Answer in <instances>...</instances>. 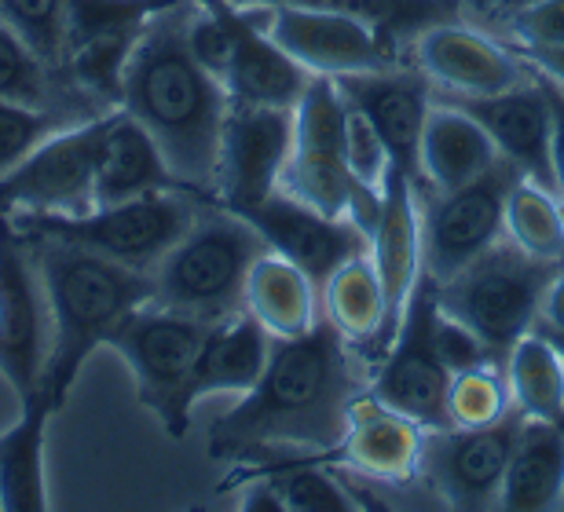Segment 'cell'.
<instances>
[{"mask_svg":"<svg viewBox=\"0 0 564 512\" xmlns=\"http://www.w3.org/2000/svg\"><path fill=\"white\" fill-rule=\"evenodd\" d=\"M414 63L433 88L458 96H495L532 81V66L510 44H499L458 22L425 30L414 41Z\"/></svg>","mask_w":564,"mask_h":512,"instance_id":"cell-20","label":"cell"},{"mask_svg":"<svg viewBox=\"0 0 564 512\" xmlns=\"http://www.w3.org/2000/svg\"><path fill=\"white\" fill-rule=\"evenodd\" d=\"M561 509H564V505H561Z\"/></svg>","mask_w":564,"mask_h":512,"instance_id":"cell-47","label":"cell"},{"mask_svg":"<svg viewBox=\"0 0 564 512\" xmlns=\"http://www.w3.org/2000/svg\"><path fill=\"white\" fill-rule=\"evenodd\" d=\"M275 337L257 323L250 312H239L224 323H213L206 334V345L198 351L195 373H191V403L206 395L231 392L246 395L261 381L272 359Z\"/></svg>","mask_w":564,"mask_h":512,"instance_id":"cell-26","label":"cell"},{"mask_svg":"<svg viewBox=\"0 0 564 512\" xmlns=\"http://www.w3.org/2000/svg\"><path fill=\"white\" fill-rule=\"evenodd\" d=\"M436 282L425 275L414 282V293L403 307V323L389 351L370 370L367 389L381 403L419 421L422 428H444L451 370L436 351Z\"/></svg>","mask_w":564,"mask_h":512,"instance_id":"cell-11","label":"cell"},{"mask_svg":"<svg viewBox=\"0 0 564 512\" xmlns=\"http://www.w3.org/2000/svg\"><path fill=\"white\" fill-rule=\"evenodd\" d=\"M48 337V297L37 260L26 235L0 213V378L19 403L41 389Z\"/></svg>","mask_w":564,"mask_h":512,"instance_id":"cell-13","label":"cell"},{"mask_svg":"<svg viewBox=\"0 0 564 512\" xmlns=\"http://www.w3.org/2000/svg\"><path fill=\"white\" fill-rule=\"evenodd\" d=\"M436 351L451 373L473 370V367H480V362H495L491 351L484 348V340L473 334L466 323H458V318H451L444 312L436 315Z\"/></svg>","mask_w":564,"mask_h":512,"instance_id":"cell-39","label":"cell"},{"mask_svg":"<svg viewBox=\"0 0 564 512\" xmlns=\"http://www.w3.org/2000/svg\"><path fill=\"white\" fill-rule=\"evenodd\" d=\"M264 253L272 249L242 213L206 201L154 268V301L202 323H224L246 312V279Z\"/></svg>","mask_w":564,"mask_h":512,"instance_id":"cell-4","label":"cell"},{"mask_svg":"<svg viewBox=\"0 0 564 512\" xmlns=\"http://www.w3.org/2000/svg\"><path fill=\"white\" fill-rule=\"evenodd\" d=\"M517 4H524V0H502V4H499V11H502V15H506V11H510V8H517Z\"/></svg>","mask_w":564,"mask_h":512,"instance_id":"cell-45","label":"cell"},{"mask_svg":"<svg viewBox=\"0 0 564 512\" xmlns=\"http://www.w3.org/2000/svg\"><path fill=\"white\" fill-rule=\"evenodd\" d=\"M264 30L290 59H297L304 70L319 77H345L397 66L386 44L378 41L375 26L341 8L279 4L264 11Z\"/></svg>","mask_w":564,"mask_h":512,"instance_id":"cell-15","label":"cell"},{"mask_svg":"<svg viewBox=\"0 0 564 512\" xmlns=\"http://www.w3.org/2000/svg\"><path fill=\"white\" fill-rule=\"evenodd\" d=\"M561 209H564V190H561Z\"/></svg>","mask_w":564,"mask_h":512,"instance_id":"cell-46","label":"cell"},{"mask_svg":"<svg viewBox=\"0 0 564 512\" xmlns=\"http://www.w3.org/2000/svg\"><path fill=\"white\" fill-rule=\"evenodd\" d=\"M564 505V425L524 417L517 428L499 509L546 512Z\"/></svg>","mask_w":564,"mask_h":512,"instance_id":"cell-27","label":"cell"},{"mask_svg":"<svg viewBox=\"0 0 564 512\" xmlns=\"http://www.w3.org/2000/svg\"><path fill=\"white\" fill-rule=\"evenodd\" d=\"M506 238H513L532 257L564 260L561 195L532 184V179H517L510 201H506Z\"/></svg>","mask_w":564,"mask_h":512,"instance_id":"cell-33","label":"cell"},{"mask_svg":"<svg viewBox=\"0 0 564 512\" xmlns=\"http://www.w3.org/2000/svg\"><path fill=\"white\" fill-rule=\"evenodd\" d=\"M63 15L66 0H0V19L55 66H59Z\"/></svg>","mask_w":564,"mask_h":512,"instance_id":"cell-37","label":"cell"},{"mask_svg":"<svg viewBox=\"0 0 564 512\" xmlns=\"http://www.w3.org/2000/svg\"><path fill=\"white\" fill-rule=\"evenodd\" d=\"M246 312L272 337L286 340L308 334L319 323L323 301L315 282L297 264L279 253H264L246 279Z\"/></svg>","mask_w":564,"mask_h":512,"instance_id":"cell-30","label":"cell"},{"mask_svg":"<svg viewBox=\"0 0 564 512\" xmlns=\"http://www.w3.org/2000/svg\"><path fill=\"white\" fill-rule=\"evenodd\" d=\"M82 121L85 118H77L70 110H44V107H26V102L0 99V176H8L19 162H26L55 132Z\"/></svg>","mask_w":564,"mask_h":512,"instance_id":"cell-35","label":"cell"},{"mask_svg":"<svg viewBox=\"0 0 564 512\" xmlns=\"http://www.w3.org/2000/svg\"><path fill=\"white\" fill-rule=\"evenodd\" d=\"M176 0H66L59 70L96 110H121L129 59L143 30Z\"/></svg>","mask_w":564,"mask_h":512,"instance_id":"cell-9","label":"cell"},{"mask_svg":"<svg viewBox=\"0 0 564 512\" xmlns=\"http://www.w3.org/2000/svg\"><path fill=\"white\" fill-rule=\"evenodd\" d=\"M239 213L261 231L268 249L286 257L290 264H297L319 293L337 268L359 253H370V235L359 231L348 216H341V220L323 216L319 209L286 195V190H275V195Z\"/></svg>","mask_w":564,"mask_h":512,"instance_id":"cell-18","label":"cell"},{"mask_svg":"<svg viewBox=\"0 0 564 512\" xmlns=\"http://www.w3.org/2000/svg\"><path fill=\"white\" fill-rule=\"evenodd\" d=\"M279 190L312 205L323 216H348L359 231H375L381 216V190L364 187L345 157V96L334 77H312L308 92L293 110V146Z\"/></svg>","mask_w":564,"mask_h":512,"instance_id":"cell-6","label":"cell"},{"mask_svg":"<svg viewBox=\"0 0 564 512\" xmlns=\"http://www.w3.org/2000/svg\"><path fill=\"white\" fill-rule=\"evenodd\" d=\"M26 242L37 260L52 326L37 392L55 410H63L88 356L107 345L110 334L140 304L154 301V275L99 257L77 242H63V238L26 235Z\"/></svg>","mask_w":564,"mask_h":512,"instance_id":"cell-3","label":"cell"},{"mask_svg":"<svg viewBox=\"0 0 564 512\" xmlns=\"http://www.w3.org/2000/svg\"><path fill=\"white\" fill-rule=\"evenodd\" d=\"M517 179H524L521 168L499 157L488 173L455 190H422V271L436 286L502 242L506 201Z\"/></svg>","mask_w":564,"mask_h":512,"instance_id":"cell-10","label":"cell"},{"mask_svg":"<svg viewBox=\"0 0 564 512\" xmlns=\"http://www.w3.org/2000/svg\"><path fill=\"white\" fill-rule=\"evenodd\" d=\"M356 348L330 318L272 345L261 381L209 425V458L250 465L282 454H330L345 436L348 406L367 381Z\"/></svg>","mask_w":564,"mask_h":512,"instance_id":"cell-1","label":"cell"},{"mask_svg":"<svg viewBox=\"0 0 564 512\" xmlns=\"http://www.w3.org/2000/svg\"><path fill=\"white\" fill-rule=\"evenodd\" d=\"M195 0L162 8L143 30L121 85V110L132 113L162 146L180 184L213 198L220 135L231 99L224 85L195 59L187 19Z\"/></svg>","mask_w":564,"mask_h":512,"instance_id":"cell-2","label":"cell"},{"mask_svg":"<svg viewBox=\"0 0 564 512\" xmlns=\"http://www.w3.org/2000/svg\"><path fill=\"white\" fill-rule=\"evenodd\" d=\"M524 414L510 410L502 421L484 428H425L422 439V480L440 494V502L462 512L499 509L510 450Z\"/></svg>","mask_w":564,"mask_h":512,"instance_id":"cell-14","label":"cell"},{"mask_svg":"<svg viewBox=\"0 0 564 512\" xmlns=\"http://www.w3.org/2000/svg\"><path fill=\"white\" fill-rule=\"evenodd\" d=\"M176 187L191 190L169 168L154 135L132 113L110 110L96 157V209L99 205H118L140 195H154V190H176Z\"/></svg>","mask_w":564,"mask_h":512,"instance_id":"cell-24","label":"cell"},{"mask_svg":"<svg viewBox=\"0 0 564 512\" xmlns=\"http://www.w3.org/2000/svg\"><path fill=\"white\" fill-rule=\"evenodd\" d=\"M290 146H293V110L231 102L228 118H224L213 201L239 213L264 201L268 195H275Z\"/></svg>","mask_w":564,"mask_h":512,"instance_id":"cell-16","label":"cell"},{"mask_svg":"<svg viewBox=\"0 0 564 512\" xmlns=\"http://www.w3.org/2000/svg\"><path fill=\"white\" fill-rule=\"evenodd\" d=\"M422 439L425 428L419 421L386 406L375 392L364 389L348 406L341 443L319 461L345 465V469L381 483L408 487L422 476Z\"/></svg>","mask_w":564,"mask_h":512,"instance_id":"cell-21","label":"cell"},{"mask_svg":"<svg viewBox=\"0 0 564 512\" xmlns=\"http://www.w3.org/2000/svg\"><path fill=\"white\" fill-rule=\"evenodd\" d=\"M220 11L231 30V66L224 74V92H228V99L246 102V107L297 110V102L308 92L315 74L304 70L297 59H290L268 37L264 30L268 8H235L228 0H220Z\"/></svg>","mask_w":564,"mask_h":512,"instance_id":"cell-22","label":"cell"},{"mask_svg":"<svg viewBox=\"0 0 564 512\" xmlns=\"http://www.w3.org/2000/svg\"><path fill=\"white\" fill-rule=\"evenodd\" d=\"M345 157H348V168H352V176L364 187H370V190L386 187L389 168H392L389 146L378 135L375 124H370L367 113L359 110V107H352L348 99H345Z\"/></svg>","mask_w":564,"mask_h":512,"instance_id":"cell-36","label":"cell"},{"mask_svg":"<svg viewBox=\"0 0 564 512\" xmlns=\"http://www.w3.org/2000/svg\"><path fill=\"white\" fill-rule=\"evenodd\" d=\"M517 44L532 48H564V0H524L506 11Z\"/></svg>","mask_w":564,"mask_h":512,"instance_id":"cell-38","label":"cell"},{"mask_svg":"<svg viewBox=\"0 0 564 512\" xmlns=\"http://www.w3.org/2000/svg\"><path fill=\"white\" fill-rule=\"evenodd\" d=\"M539 323H550V326L564 329V271L550 282V290L543 297V312H539Z\"/></svg>","mask_w":564,"mask_h":512,"instance_id":"cell-42","label":"cell"},{"mask_svg":"<svg viewBox=\"0 0 564 512\" xmlns=\"http://www.w3.org/2000/svg\"><path fill=\"white\" fill-rule=\"evenodd\" d=\"M433 99L469 113V118L491 135L499 157L521 168L524 179H532V184L557 195L554 154H550V107L543 99V88L535 85V74H532V81L517 85L510 92L458 96V92H440V88H433Z\"/></svg>","mask_w":564,"mask_h":512,"instance_id":"cell-19","label":"cell"},{"mask_svg":"<svg viewBox=\"0 0 564 512\" xmlns=\"http://www.w3.org/2000/svg\"><path fill=\"white\" fill-rule=\"evenodd\" d=\"M319 301H323V315L341 329V337L356 348L364 367L375 370L392 345V326H389L386 290H381L378 268L370 253H359L348 264L337 268L330 282L323 286Z\"/></svg>","mask_w":564,"mask_h":512,"instance_id":"cell-25","label":"cell"},{"mask_svg":"<svg viewBox=\"0 0 564 512\" xmlns=\"http://www.w3.org/2000/svg\"><path fill=\"white\" fill-rule=\"evenodd\" d=\"M561 271L564 260L532 257L513 238H502L488 253L469 260L458 275L440 282L436 307L466 323L491 351V359L506 367L517 340L535 329L550 282Z\"/></svg>","mask_w":564,"mask_h":512,"instance_id":"cell-5","label":"cell"},{"mask_svg":"<svg viewBox=\"0 0 564 512\" xmlns=\"http://www.w3.org/2000/svg\"><path fill=\"white\" fill-rule=\"evenodd\" d=\"M510 44V41H506ZM510 48L521 55V59L528 66H535V70H543L550 77H557V81L564 85V48H532V44H510Z\"/></svg>","mask_w":564,"mask_h":512,"instance_id":"cell-41","label":"cell"},{"mask_svg":"<svg viewBox=\"0 0 564 512\" xmlns=\"http://www.w3.org/2000/svg\"><path fill=\"white\" fill-rule=\"evenodd\" d=\"M513 406L524 417L564 425V359L543 334H528L517 340L506 362Z\"/></svg>","mask_w":564,"mask_h":512,"instance_id":"cell-32","label":"cell"},{"mask_svg":"<svg viewBox=\"0 0 564 512\" xmlns=\"http://www.w3.org/2000/svg\"><path fill=\"white\" fill-rule=\"evenodd\" d=\"M213 201L198 190H154L118 205H99L85 216H8L19 231L48 235L63 242H77L99 257H110L126 268L154 275V268L169 257L187 227L195 224L202 205Z\"/></svg>","mask_w":564,"mask_h":512,"instance_id":"cell-7","label":"cell"},{"mask_svg":"<svg viewBox=\"0 0 564 512\" xmlns=\"http://www.w3.org/2000/svg\"><path fill=\"white\" fill-rule=\"evenodd\" d=\"M337 92L352 107H359L389 146L392 165L411 179L414 190H425L422 173V132L433 110V81L422 74L419 63H397L386 70H364L334 77Z\"/></svg>","mask_w":564,"mask_h":512,"instance_id":"cell-17","label":"cell"},{"mask_svg":"<svg viewBox=\"0 0 564 512\" xmlns=\"http://www.w3.org/2000/svg\"><path fill=\"white\" fill-rule=\"evenodd\" d=\"M499 162L491 135L469 113L433 99L422 132V173L425 190H455Z\"/></svg>","mask_w":564,"mask_h":512,"instance_id":"cell-29","label":"cell"},{"mask_svg":"<svg viewBox=\"0 0 564 512\" xmlns=\"http://www.w3.org/2000/svg\"><path fill=\"white\" fill-rule=\"evenodd\" d=\"M0 99L26 102V107H44V110H70L85 121L104 113L85 96H77L74 88L66 85L59 66L44 59V55L33 48L26 37H19L4 19H0Z\"/></svg>","mask_w":564,"mask_h":512,"instance_id":"cell-31","label":"cell"},{"mask_svg":"<svg viewBox=\"0 0 564 512\" xmlns=\"http://www.w3.org/2000/svg\"><path fill=\"white\" fill-rule=\"evenodd\" d=\"M535 334H543L550 345L557 348V356L564 359V329H557V326H550V323H535Z\"/></svg>","mask_w":564,"mask_h":512,"instance_id":"cell-44","label":"cell"},{"mask_svg":"<svg viewBox=\"0 0 564 512\" xmlns=\"http://www.w3.org/2000/svg\"><path fill=\"white\" fill-rule=\"evenodd\" d=\"M513 410L510 378L499 362H480L473 370L451 373L447 384V421L458 428H484L502 421Z\"/></svg>","mask_w":564,"mask_h":512,"instance_id":"cell-34","label":"cell"},{"mask_svg":"<svg viewBox=\"0 0 564 512\" xmlns=\"http://www.w3.org/2000/svg\"><path fill=\"white\" fill-rule=\"evenodd\" d=\"M370 260L378 268L381 290L389 304L392 337L403 323L414 282L422 279V220H419V190L397 165L389 168V179L381 187V216L370 231Z\"/></svg>","mask_w":564,"mask_h":512,"instance_id":"cell-23","label":"cell"},{"mask_svg":"<svg viewBox=\"0 0 564 512\" xmlns=\"http://www.w3.org/2000/svg\"><path fill=\"white\" fill-rule=\"evenodd\" d=\"M59 414L41 392L19 403V417L0 432V512H44V432Z\"/></svg>","mask_w":564,"mask_h":512,"instance_id":"cell-28","label":"cell"},{"mask_svg":"<svg viewBox=\"0 0 564 512\" xmlns=\"http://www.w3.org/2000/svg\"><path fill=\"white\" fill-rule=\"evenodd\" d=\"M458 4L462 11H469V15H477V19H495L502 0H458Z\"/></svg>","mask_w":564,"mask_h":512,"instance_id":"cell-43","label":"cell"},{"mask_svg":"<svg viewBox=\"0 0 564 512\" xmlns=\"http://www.w3.org/2000/svg\"><path fill=\"white\" fill-rule=\"evenodd\" d=\"M535 85L543 88V99L550 107V154H554V173H557V195L564 190V85L557 77L535 70Z\"/></svg>","mask_w":564,"mask_h":512,"instance_id":"cell-40","label":"cell"},{"mask_svg":"<svg viewBox=\"0 0 564 512\" xmlns=\"http://www.w3.org/2000/svg\"><path fill=\"white\" fill-rule=\"evenodd\" d=\"M107 113L44 140L26 162L0 176L4 216H85L96 209V157Z\"/></svg>","mask_w":564,"mask_h":512,"instance_id":"cell-12","label":"cell"},{"mask_svg":"<svg viewBox=\"0 0 564 512\" xmlns=\"http://www.w3.org/2000/svg\"><path fill=\"white\" fill-rule=\"evenodd\" d=\"M213 323L195 315L173 312L165 304H140L107 345L126 359L137 381V400L162 421L169 439H187L191 428V373H195L198 351L206 345Z\"/></svg>","mask_w":564,"mask_h":512,"instance_id":"cell-8","label":"cell"}]
</instances>
